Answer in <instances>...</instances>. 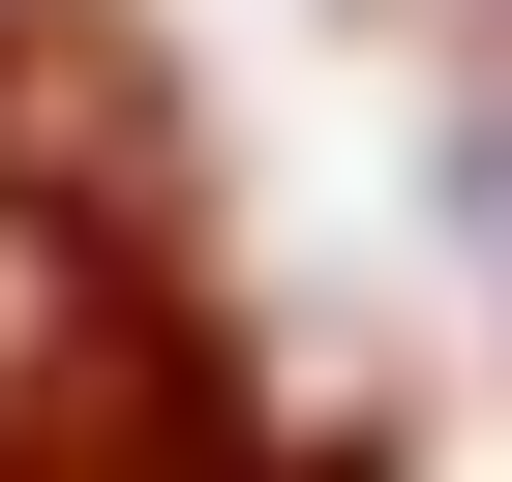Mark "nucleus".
I'll use <instances>...</instances> for the list:
<instances>
[{"instance_id": "nucleus-1", "label": "nucleus", "mask_w": 512, "mask_h": 482, "mask_svg": "<svg viewBox=\"0 0 512 482\" xmlns=\"http://www.w3.org/2000/svg\"><path fill=\"white\" fill-rule=\"evenodd\" d=\"M0 452H241V332H211V151L121 0H0Z\"/></svg>"}]
</instances>
